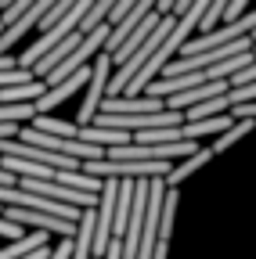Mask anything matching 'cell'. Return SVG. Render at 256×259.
<instances>
[{
  "instance_id": "3957f363",
  "label": "cell",
  "mask_w": 256,
  "mask_h": 259,
  "mask_svg": "<svg viewBox=\"0 0 256 259\" xmlns=\"http://www.w3.org/2000/svg\"><path fill=\"white\" fill-rule=\"evenodd\" d=\"M54 4V0H33V4H29L15 22H8V29L0 32V54H8L22 36H29V29H36V22L47 15V8Z\"/></svg>"
},
{
  "instance_id": "52a82bcc",
  "label": "cell",
  "mask_w": 256,
  "mask_h": 259,
  "mask_svg": "<svg viewBox=\"0 0 256 259\" xmlns=\"http://www.w3.org/2000/svg\"><path fill=\"white\" fill-rule=\"evenodd\" d=\"M228 108L231 105H228V90H224V94H213V97H206V101L184 108V119H209V115H220V112H228Z\"/></svg>"
},
{
  "instance_id": "30bf717a",
  "label": "cell",
  "mask_w": 256,
  "mask_h": 259,
  "mask_svg": "<svg viewBox=\"0 0 256 259\" xmlns=\"http://www.w3.org/2000/svg\"><path fill=\"white\" fill-rule=\"evenodd\" d=\"M101 259H123V238L119 234H112V241H108V248H105Z\"/></svg>"
},
{
  "instance_id": "ba28073f",
  "label": "cell",
  "mask_w": 256,
  "mask_h": 259,
  "mask_svg": "<svg viewBox=\"0 0 256 259\" xmlns=\"http://www.w3.org/2000/svg\"><path fill=\"white\" fill-rule=\"evenodd\" d=\"M36 105L33 101H8L0 105V122H33Z\"/></svg>"
},
{
  "instance_id": "5b68a950",
  "label": "cell",
  "mask_w": 256,
  "mask_h": 259,
  "mask_svg": "<svg viewBox=\"0 0 256 259\" xmlns=\"http://www.w3.org/2000/svg\"><path fill=\"white\" fill-rule=\"evenodd\" d=\"M80 137L90 141V144H98V148H116V144H126V141H134L130 130H116V126H80Z\"/></svg>"
},
{
  "instance_id": "8992f818",
  "label": "cell",
  "mask_w": 256,
  "mask_h": 259,
  "mask_svg": "<svg viewBox=\"0 0 256 259\" xmlns=\"http://www.w3.org/2000/svg\"><path fill=\"white\" fill-rule=\"evenodd\" d=\"M252 130H256V119H235L228 130H224V134H216V141H213V155H216V151H228L231 144H238L242 137H249Z\"/></svg>"
},
{
  "instance_id": "277c9868",
  "label": "cell",
  "mask_w": 256,
  "mask_h": 259,
  "mask_svg": "<svg viewBox=\"0 0 256 259\" xmlns=\"http://www.w3.org/2000/svg\"><path fill=\"white\" fill-rule=\"evenodd\" d=\"M209 158H213V148H199V151H191L188 158H177V162H173V166L166 169V177H163V180H166L170 187H177L180 180H188L195 169H202Z\"/></svg>"
},
{
  "instance_id": "9c48e42d",
  "label": "cell",
  "mask_w": 256,
  "mask_h": 259,
  "mask_svg": "<svg viewBox=\"0 0 256 259\" xmlns=\"http://www.w3.org/2000/svg\"><path fill=\"white\" fill-rule=\"evenodd\" d=\"M245 101H256V79L252 83H242V87H228V105H245Z\"/></svg>"
},
{
  "instance_id": "6da1fadb",
  "label": "cell",
  "mask_w": 256,
  "mask_h": 259,
  "mask_svg": "<svg viewBox=\"0 0 256 259\" xmlns=\"http://www.w3.org/2000/svg\"><path fill=\"white\" fill-rule=\"evenodd\" d=\"M4 220L18 223V227H33V231H47L51 238H72L76 223L65 216H54L47 209H22V205H4Z\"/></svg>"
},
{
  "instance_id": "7a4b0ae2",
  "label": "cell",
  "mask_w": 256,
  "mask_h": 259,
  "mask_svg": "<svg viewBox=\"0 0 256 259\" xmlns=\"http://www.w3.org/2000/svg\"><path fill=\"white\" fill-rule=\"evenodd\" d=\"M108 79H112V54L101 47L94 54V65H90V79H87V101L80 105V122L87 126L94 115H98L101 101H105V90H108Z\"/></svg>"
}]
</instances>
